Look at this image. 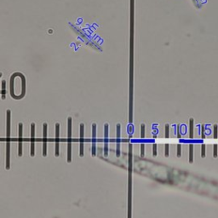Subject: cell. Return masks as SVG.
<instances>
[{
	"mask_svg": "<svg viewBox=\"0 0 218 218\" xmlns=\"http://www.w3.org/2000/svg\"><path fill=\"white\" fill-rule=\"evenodd\" d=\"M96 125H92V155L96 156Z\"/></svg>",
	"mask_w": 218,
	"mask_h": 218,
	"instance_id": "obj_9",
	"label": "cell"
},
{
	"mask_svg": "<svg viewBox=\"0 0 218 218\" xmlns=\"http://www.w3.org/2000/svg\"><path fill=\"white\" fill-rule=\"evenodd\" d=\"M59 131L60 125L55 124V155L56 157L59 156Z\"/></svg>",
	"mask_w": 218,
	"mask_h": 218,
	"instance_id": "obj_5",
	"label": "cell"
},
{
	"mask_svg": "<svg viewBox=\"0 0 218 218\" xmlns=\"http://www.w3.org/2000/svg\"><path fill=\"white\" fill-rule=\"evenodd\" d=\"M214 156L215 157L217 156V145H215V147H214Z\"/></svg>",
	"mask_w": 218,
	"mask_h": 218,
	"instance_id": "obj_17",
	"label": "cell"
},
{
	"mask_svg": "<svg viewBox=\"0 0 218 218\" xmlns=\"http://www.w3.org/2000/svg\"><path fill=\"white\" fill-rule=\"evenodd\" d=\"M44 149H43V155L45 157L47 155V125L46 123L44 124Z\"/></svg>",
	"mask_w": 218,
	"mask_h": 218,
	"instance_id": "obj_10",
	"label": "cell"
},
{
	"mask_svg": "<svg viewBox=\"0 0 218 218\" xmlns=\"http://www.w3.org/2000/svg\"><path fill=\"white\" fill-rule=\"evenodd\" d=\"M215 137L216 138L217 137V125H215Z\"/></svg>",
	"mask_w": 218,
	"mask_h": 218,
	"instance_id": "obj_20",
	"label": "cell"
},
{
	"mask_svg": "<svg viewBox=\"0 0 218 218\" xmlns=\"http://www.w3.org/2000/svg\"><path fill=\"white\" fill-rule=\"evenodd\" d=\"M189 132H190V137L192 138L193 137V120L190 119V129H189Z\"/></svg>",
	"mask_w": 218,
	"mask_h": 218,
	"instance_id": "obj_12",
	"label": "cell"
},
{
	"mask_svg": "<svg viewBox=\"0 0 218 218\" xmlns=\"http://www.w3.org/2000/svg\"><path fill=\"white\" fill-rule=\"evenodd\" d=\"M205 145H202V157H205Z\"/></svg>",
	"mask_w": 218,
	"mask_h": 218,
	"instance_id": "obj_18",
	"label": "cell"
},
{
	"mask_svg": "<svg viewBox=\"0 0 218 218\" xmlns=\"http://www.w3.org/2000/svg\"><path fill=\"white\" fill-rule=\"evenodd\" d=\"M7 143H6V169H9V148H10V111L7 110Z\"/></svg>",
	"mask_w": 218,
	"mask_h": 218,
	"instance_id": "obj_2",
	"label": "cell"
},
{
	"mask_svg": "<svg viewBox=\"0 0 218 218\" xmlns=\"http://www.w3.org/2000/svg\"><path fill=\"white\" fill-rule=\"evenodd\" d=\"M108 124H105V136H104V155H108Z\"/></svg>",
	"mask_w": 218,
	"mask_h": 218,
	"instance_id": "obj_7",
	"label": "cell"
},
{
	"mask_svg": "<svg viewBox=\"0 0 218 218\" xmlns=\"http://www.w3.org/2000/svg\"><path fill=\"white\" fill-rule=\"evenodd\" d=\"M84 131H85V125L84 124L80 125V137H79V155L80 157L84 156Z\"/></svg>",
	"mask_w": 218,
	"mask_h": 218,
	"instance_id": "obj_6",
	"label": "cell"
},
{
	"mask_svg": "<svg viewBox=\"0 0 218 218\" xmlns=\"http://www.w3.org/2000/svg\"><path fill=\"white\" fill-rule=\"evenodd\" d=\"M116 153L117 157L120 155V125H117V144H116Z\"/></svg>",
	"mask_w": 218,
	"mask_h": 218,
	"instance_id": "obj_11",
	"label": "cell"
},
{
	"mask_svg": "<svg viewBox=\"0 0 218 218\" xmlns=\"http://www.w3.org/2000/svg\"><path fill=\"white\" fill-rule=\"evenodd\" d=\"M169 155V145L166 144L165 145V156H168Z\"/></svg>",
	"mask_w": 218,
	"mask_h": 218,
	"instance_id": "obj_16",
	"label": "cell"
},
{
	"mask_svg": "<svg viewBox=\"0 0 218 218\" xmlns=\"http://www.w3.org/2000/svg\"><path fill=\"white\" fill-rule=\"evenodd\" d=\"M157 155V145L153 144V156Z\"/></svg>",
	"mask_w": 218,
	"mask_h": 218,
	"instance_id": "obj_15",
	"label": "cell"
},
{
	"mask_svg": "<svg viewBox=\"0 0 218 218\" xmlns=\"http://www.w3.org/2000/svg\"><path fill=\"white\" fill-rule=\"evenodd\" d=\"M17 81L15 79V75H13L11 77V80H10V93H11V96L12 97H15V95L17 92V88H19L20 90V92L22 93V95L24 96L25 95V79L24 77L22 76L21 79H20L19 84L16 83Z\"/></svg>",
	"mask_w": 218,
	"mask_h": 218,
	"instance_id": "obj_1",
	"label": "cell"
},
{
	"mask_svg": "<svg viewBox=\"0 0 218 218\" xmlns=\"http://www.w3.org/2000/svg\"><path fill=\"white\" fill-rule=\"evenodd\" d=\"M165 137H169V125H166L165 127Z\"/></svg>",
	"mask_w": 218,
	"mask_h": 218,
	"instance_id": "obj_14",
	"label": "cell"
},
{
	"mask_svg": "<svg viewBox=\"0 0 218 218\" xmlns=\"http://www.w3.org/2000/svg\"><path fill=\"white\" fill-rule=\"evenodd\" d=\"M141 138H144L145 137V125H141Z\"/></svg>",
	"mask_w": 218,
	"mask_h": 218,
	"instance_id": "obj_13",
	"label": "cell"
},
{
	"mask_svg": "<svg viewBox=\"0 0 218 218\" xmlns=\"http://www.w3.org/2000/svg\"><path fill=\"white\" fill-rule=\"evenodd\" d=\"M19 141H18V155L22 156V124H19Z\"/></svg>",
	"mask_w": 218,
	"mask_h": 218,
	"instance_id": "obj_8",
	"label": "cell"
},
{
	"mask_svg": "<svg viewBox=\"0 0 218 218\" xmlns=\"http://www.w3.org/2000/svg\"><path fill=\"white\" fill-rule=\"evenodd\" d=\"M72 159V118L67 119V162Z\"/></svg>",
	"mask_w": 218,
	"mask_h": 218,
	"instance_id": "obj_3",
	"label": "cell"
},
{
	"mask_svg": "<svg viewBox=\"0 0 218 218\" xmlns=\"http://www.w3.org/2000/svg\"><path fill=\"white\" fill-rule=\"evenodd\" d=\"M177 156L178 157L181 156V145H178L177 147Z\"/></svg>",
	"mask_w": 218,
	"mask_h": 218,
	"instance_id": "obj_19",
	"label": "cell"
},
{
	"mask_svg": "<svg viewBox=\"0 0 218 218\" xmlns=\"http://www.w3.org/2000/svg\"><path fill=\"white\" fill-rule=\"evenodd\" d=\"M31 156L35 155V125H31Z\"/></svg>",
	"mask_w": 218,
	"mask_h": 218,
	"instance_id": "obj_4",
	"label": "cell"
}]
</instances>
